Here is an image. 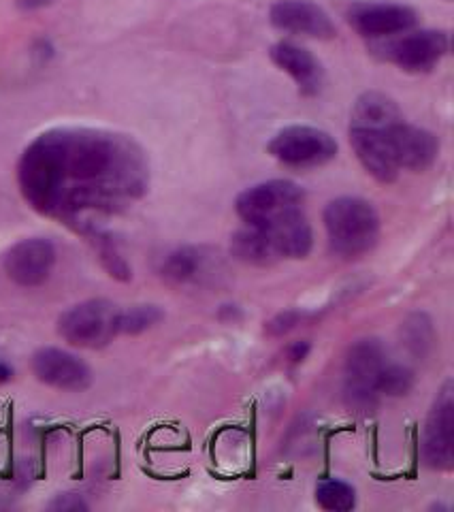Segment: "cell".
<instances>
[{
  "label": "cell",
  "instance_id": "cell-14",
  "mask_svg": "<svg viewBox=\"0 0 454 512\" xmlns=\"http://www.w3.org/2000/svg\"><path fill=\"white\" fill-rule=\"evenodd\" d=\"M391 146L399 171H425L435 163L437 152H440V143L429 131L412 126L405 120L393 128Z\"/></svg>",
  "mask_w": 454,
  "mask_h": 512
},
{
  "label": "cell",
  "instance_id": "cell-2",
  "mask_svg": "<svg viewBox=\"0 0 454 512\" xmlns=\"http://www.w3.org/2000/svg\"><path fill=\"white\" fill-rule=\"evenodd\" d=\"M401 120L403 114L397 103L382 92H365L352 109L350 143L367 173L382 184L395 182L399 175L391 135Z\"/></svg>",
  "mask_w": 454,
  "mask_h": 512
},
{
  "label": "cell",
  "instance_id": "cell-1",
  "mask_svg": "<svg viewBox=\"0 0 454 512\" xmlns=\"http://www.w3.org/2000/svg\"><path fill=\"white\" fill-rule=\"evenodd\" d=\"M18 178L37 212L90 224L92 216L118 212L141 197L148 163L128 137L94 128H54L26 148Z\"/></svg>",
  "mask_w": 454,
  "mask_h": 512
},
{
  "label": "cell",
  "instance_id": "cell-17",
  "mask_svg": "<svg viewBox=\"0 0 454 512\" xmlns=\"http://www.w3.org/2000/svg\"><path fill=\"white\" fill-rule=\"evenodd\" d=\"M205 263V256L197 248H177L162 265V276L171 284H188L197 280Z\"/></svg>",
  "mask_w": 454,
  "mask_h": 512
},
{
  "label": "cell",
  "instance_id": "cell-18",
  "mask_svg": "<svg viewBox=\"0 0 454 512\" xmlns=\"http://www.w3.org/2000/svg\"><path fill=\"white\" fill-rule=\"evenodd\" d=\"M231 250L239 261L250 263V265H271L278 261L275 259L273 250L269 248L265 235L254 227H248V229L235 233Z\"/></svg>",
  "mask_w": 454,
  "mask_h": 512
},
{
  "label": "cell",
  "instance_id": "cell-15",
  "mask_svg": "<svg viewBox=\"0 0 454 512\" xmlns=\"http://www.w3.org/2000/svg\"><path fill=\"white\" fill-rule=\"evenodd\" d=\"M350 24L363 37L382 39L408 32L416 24V13L403 5H361L352 9Z\"/></svg>",
  "mask_w": 454,
  "mask_h": 512
},
{
  "label": "cell",
  "instance_id": "cell-4",
  "mask_svg": "<svg viewBox=\"0 0 454 512\" xmlns=\"http://www.w3.org/2000/svg\"><path fill=\"white\" fill-rule=\"evenodd\" d=\"M391 361L384 344L376 338L356 342L344 367V397L350 408L369 412L378 404V378L384 365Z\"/></svg>",
  "mask_w": 454,
  "mask_h": 512
},
{
  "label": "cell",
  "instance_id": "cell-24",
  "mask_svg": "<svg viewBox=\"0 0 454 512\" xmlns=\"http://www.w3.org/2000/svg\"><path fill=\"white\" fill-rule=\"evenodd\" d=\"M50 508L52 510H62V512H75V510H86L88 506H86V502L79 498V495H75V493H62V495H58V498L50 504Z\"/></svg>",
  "mask_w": 454,
  "mask_h": 512
},
{
  "label": "cell",
  "instance_id": "cell-20",
  "mask_svg": "<svg viewBox=\"0 0 454 512\" xmlns=\"http://www.w3.org/2000/svg\"><path fill=\"white\" fill-rule=\"evenodd\" d=\"M412 384H414V372L408 365L388 361L378 378V393L388 397H399L408 393L412 389Z\"/></svg>",
  "mask_w": 454,
  "mask_h": 512
},
{
  "label": "cell",
  "instance_id": "cell-11",
  "mask_svg": "<svg viewBox=\"0 0 454 512\" xmlns=\"http://www.w3.org/2000/svg\"><path fill=\"white\" fill-rule=\"evenodd\" d=\"M32 372L35 376L60 391H84L90 387V367L75 355L60 348H41L32 357Z\"/></svg>",
  "mask_w": 454,
  "mask_h": 512
},
{
  "label": "cell",
  "instance_id": "cell-3",
  "mask_svg": "<svg viewBox=\"0 0 454 512\" xmlns=\"http://www.w3.org/2000/svg\"><path fill=\"white\" fill-rule=\"evenodd\" d=\"M324 229L331 248L356 259L376 246L380 237V218L374 205L359 197H339L324 210Z\"/></svg>",
  "mask_w": 454,
  "mask_h": 512
},
{
  "label": "cell",
  "instance_id": "cell-25",
  "mask_svg": "<svg viewBox=\"0 0 454 512\" xmlns=\"http://www.w3.org/2000/svg\"><path fill=\"white\" fill-rule=\"evenodd\" d=\"M307 350H310V344H307V342L295 344L293 348H290V359H293L295 363H297V361H303V357L307 355Z\"/></svg>",
  "mask_w": 454,
  "mask_h": 512
},
{
  "label": "cell",
  "instance_id": "cell-10",
  "mask_svg": "<svg viewBox=\"0 0 454 512\" xmlns=\"http://www.w3.org/2000/svg\"><path fill=\"white\" fill-rule=\"evenodd\" d=\"M56 248L41 237L24 239L5 254L7 276L20 286H39L52 276Z\"/></svg>",
  "mask_w": 454,
  "mask_h": 512
},
{
  "label": "cell",
  "instance_id": "cell-13",
  "mask_svg": "<svg viewBox=\"0 0 454 512\" xmlns=\"http://www.w3.org/2000/svg\"><path fill=\"white\" fill-rule=\"evenodd\" d=\"M269 20L275 28L293 35H305L314 39L335 37V26L331 18L318 5L305 3V0H282L273 5Z\"/></svg>",
  "mask_w": 454,
  "mask_h": 512
},
{
  "label": "cell",
  "instance_id": "cell-21",
  "mask_svg": "<svg viewBox=\"0 0 454 512\" xmlns=\"http://www.w3.org/2000/svg\"><path fill=\"white\" fill-rule=\"evenodd\" d=\"M162 310L156 306H135L131 310L118 312V333L137 335L148 331L162 320Z\"/></svg>",
  "mask_w": 454,
  "mask_h": 512
},
{
  "label": "cell",
  "instance_id": "cell-8",
  "mask_svg": "<svg viewBox=\"0 0 454 512\" xmlns=\"http://www.w3.org/2000/svg\"><path fill=\"white\" fill-rule=\"evenodd\" d=\"M423 459L431 470L448 472L454 466V387L448 380L437 393L423 438Z\"/></svg>",
  "mask_w": 454,
  "mask_h": 512
},
{
  "label": "cell",
  "instance_id": "cell-22",
  "mask_svg": "<svg viewBox=\"0 0 454 512\" xmlns=\"http://www.w3.org/2000/svg\"><path fill=\"white\" fill-rule=\"evenodd\" d=\"M403 340H405V346H408L414 355L423 357L429 350V346L433 344V329L427 316L423 314L412 316L408 323L403 325Z\"/></svg>",
  "mask_w": 454,
  "mask_h": 512
},
{
  "label": "cell",
  "instance_id": "cell-26",
  "mask_svg": "<svg viewBox=\"0 0 454 512\" xmlns=\"http://www.w3.org/2000/svg\"><path fill=\"white\" fill-rule=\"evenodd\" d=\"M22 9H39V7H45L50 0H18Z\"/></svg>",
  "mask_w": 454,
  "mask_h": 512
},
{
  "label": "cell",
  "instance_id": "cell-19",
  "mask_svg": "<svg viewBox=\"0 0 454 512\" xmlns=\"http://www.w3.org/2000/svg\"><path fill=\"white\" fill-rule=\"evenodd\" d=\"M316 502L320 508L331 512H346L356 506V491L344 480L329 478L316 487Z\"/></svg>",
  "mask_w": 454,
  "mask_h": 512
},
{
  "label": "cell",
  "instance_id": "cell-12",
  "mask_svg": "<svg viewBox=\"0 0 454 512\" xmlns=\"http://www.w3.org/2000/svg\"><path fill=\"white\" fill-rule=\"evenodd\" d=\"M256 229V227H254ZM267 239L269 248L273 250L275 259H305L312 250L314 235L312 227L307 222L303 210H293L273 222L265 224V227H258Z\"/></svg>",
  "mask_w": 454,
  "mask_h": 512
},
{
  "label": "cell",
  "instance_id": "cell-16",
  "mask_svg": "<svg viewBox=\"0 0 454 512\" xmlns=\"http://www.w3.org/2000/svg\"><path fill=\"white\" fill-rule=\"evenodd\" d=\"M271 60L295 79L301 94L314 96L322 88V67L320 62L297 43L280 41L271 47Z\"/></svg>",
  "mask_w": 454,
  "mask_h": 512
},
{
  "label": "cell",
  "instance_id": "cell-5",
  "mask_svg": "<svg viewBox=\"0 0 454 512\" xmlns=\"http://www.w3.org/2000/svg\"><path fill=\"white\" fill-rule=\"evenodd\" d=\"M118 308L105 299L77 303L58 320V333L73 346L99 348L118 335Z\"/></svg>",
  "mask_w": 454,
  "mask_h": 512
},
{
  "label": "cell",
  "instance_id": "cell-27",
  "mask_svg": "<svg viewBox=\"0 0 454 512\" xmlns=\"http://www.w3.org/2000/svg\"><path fill=\"white\" fill-rule=\"evenodd\" d=\"M11 378V367L0 361V382H7Z\"/></svg>",
  "mask_w": 454,
  "mask_h": 512
},
{
  "label": "cell",
  "instance_id": "cell-6",
  "mask_svg": "<svg viewBox=\"0 0 454 512\" xmlns=\"http://www.w3.org/2000/svg\"><path fill=\"white\" fill-rule=\"evenodd\" d=\"M303 205V192L288 180H271L243 190L237 197L235 210L248 227H265L288 212Z\"/></svg>",
  "mask_w": 454,
  "mask_h": 512
},
{
  "label": "cell",
  "instance_id": "cell-7",
  "mask_svg": "<svg viewBox=\"0 0 454 512\" xmlns=\"http://www.w3.org/2000/svg\"><path fill=\"white\" fill-rule=\"evenodd\" d=\"M269 154L288 167H320L337 154L335 139L314 126H286L269 143Z\"/></svg>",
  "mask_w": 454,
  "mask_h": 512
},
{
  "label": "cell",
  "instance_id": "cell-9",
  "mask_svg": "<svg viewBox=\"0 0 454 512\" xmlns=\"http://www.w3.org/2000/svg\"><path fill=\"white\" fill-rule=\"evenodd\" d=\"M450 50L448 35L442 30H420L388 43L386 58L399 69L410 73H427Z\"/></svg>",
  "mask_w": 454,
  "mask_h": 512
},
{
  "label": "cell",
  "instance_id": "cell-23",
  "mask_svg": "<svg viewBox=\"0 0 454 512\" xmlns=\"http://www.w3.org/2000/svg\"><path fill=\"white\" fill-rule=\"evenodd\" d=\"M303 320V314L301 312H295V310H288V312H282L275 316L271 323L267 325V331L271 335H282L286 331H290L293 327H297Z\"/></svg>",
  "mask_w": 454,
  "mask_h": 512
}]
</instances>
